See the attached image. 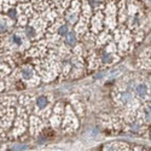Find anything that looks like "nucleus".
I'll return each mask as SVG.
<instances>
[{
  "mask_svg": "<svg viewBox=\"0 0 151 151\" xmlns=\"http://www.w3.org/2000/svg\"><path fill=\"white\" fill-rule=\"evenodd\" d=\"M119 102L121 105L123 106H127V105H131L133 102H134V99H135V96H134V92L131 91V90H123L119 93Z\"/></svg>",
  "mask_w": 151,
  "mask_h": 151,
  "instance_id": "obj_1",
  "label": "nucleus"
},
{
  "mask_svg": "<svg viewBox=\"0 0 151 151\" xmlns=\"http://www.w3.org/2000/svg\"><path fill=\"white\" fill-rule=\"evenodd\" d=\"M21 74H22V78L24 79V80H32L33 78H34V70H33V68H30V67H23V69H22V71H21Z\"/></svg>",
  "mask_w": 151,
  "mask_h": 151,
  "instance_id": "obj_2",
  "label": "nucleus"
},
{
  "mask_svg": "<svg viewBox=\"0 0 151 151\" xmlns=\"http://www.w3.org/2000/svg\"><path fill=\"white\" fill-rule=\"evenodd\" d=\"M48 105V98L47 96H40L36 99V106L39 109H45Z\"/></svg>",
  "mask_w": 151,
  "mask_h": 151,
  "instance_id": "obj_3",
  "label": "nucleus"
},
{
  "mask_svg": "<svg viewBox=\"0 0 151 151\" xmlns=\"http://www.w3.org/2000/svg\"><path fill=\"white\" fill-rule=\"evenodd\" d=\"M65 44L68 46H71V47L75 46V44H76V34H75L74 32L68 33V35L65 36Z\"/></svg>",
  "mask_w": 151,
  "mask_h": 151,
  "instance_id": "obj_4",
  "label": "nucleus"
},
{
  "mask_svg": "<svg viewBox=\"0 0 151 151\" xmlns=\"http://www.w3.org/2000/svg\"><path fill=\"white\" fill-rule=\"evenodd\" d=\"M24 34H26V36L28 37V39H35L36 36V29L33 28V27H24Z\"/></svg>",
  "mask_w": 151,
  "mask_h": 151,
  "instance_id": "obj_5",
  "label": "nucleus"
},
{
  "mask_svg": "<svg viewBox=\"0 0 151 151\" xmlns=\"http://www.w3.org/2000/svg\"><path fill=\"white\" fill-rule=\"evenodd\" d=\"M57 33H58V35L59 36H67L68 35V33H69V27L67 26V24H60V26L58 27V29H57Z\"/></svg>",
  "mask_w": 151,
  "mask_h": 151,
  "instance_id": "obj_6",
  "label": "nucleus"
},
{
  "mask_svg": "<svg viewBox=\"0 0 151 151\" xmlns=\"http://www.w3.org/2000/svg\"><path fill=\"white\" fill-rule=\"evenodd\" d=\"M88 4L91 6V9H93V10H98L103 6L102 0H88Z\"/></svg>",
  "mask_w": 151,
  "mask_h": 151,
  "instance_id": "obj_7",
  "label": "nucleus"
},
{
  "mask_svg": "<svg viewBox=\"0 0 151 151\" xmlns=\"http://www.w3.org/2000/svg\"><path fill=\"white\" fill-rule=\"evenodd\" d=\"M7 16L11 18V19H16V16H17V11L15 9H10L7 11Z\"/></svg>",
  "mask_w": 151,
  "mask_h": 151,
  "instance_id": "obj_8",
  "label": "nucleus"
},
{
  "mask_svg": "<svg viewBox=\"0 0 151 151\" xmlns=\"http://www.w3.org/2000/svg\"><path fill=\"white\" fill-rule=\"evenodd\" d=\"M12 39H14V42L17 45V46H21L22 45V39L19 36H17V35H15L14 37H12Z\"/></svg>",
  "mask_w": 151,
  "mask_h": 151,
  "instance_id": "obj_9",
  "label": "nucleus"
},
{
  "mask_svg": "<svg viewBox=\"0 0 151 151\" xmlns=\"http://www.w3.org/2000/svg\"><path fill=\"white\" fill-rule=\"evenodd\" d=\"M6 30H7V27H6V26H4V24L0 23V34H4V33H6Z\"/></svg>",
  "mask_w": 151,
  "mask_h": 151,
  "instance_id": "obj_10",
  "label": "nucleus"
},
{
  "mask_svg": "<svg viewBox=\"0 0 151 151\" xmlns=\"http://www.w3.org/2000/svg\"><path fill=\"white\" fill-rule=\"evenodd\" d=\"M147 151H151V150H147Z\"/></svg>",
  "mask_w": 151,
  "mask_h": 151,
  "instance_id": "obj_11",
  "label": "nucleus"
}]
</instances>
